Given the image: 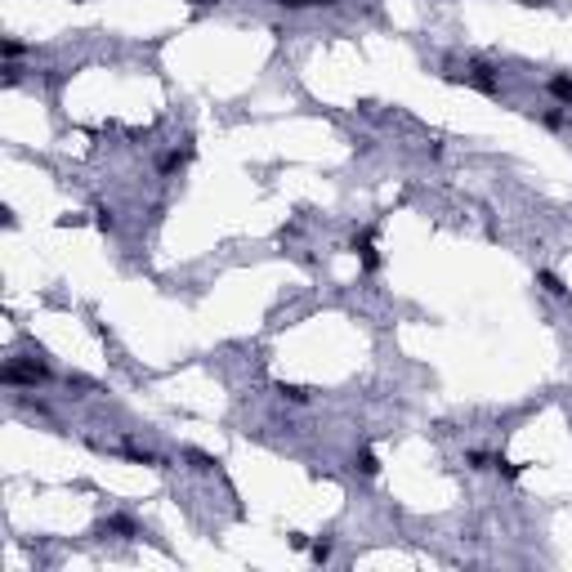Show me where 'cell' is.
I'll list each match as a JSON object with an SVG mask.
<instances>
[{
	"label": "cell",
	"mask_w": 572,
	"mask_h": 572,
	"mask_svg": "<svg viewBox=\"0 0 572 572\" xmlns=\"http://www.w3.org/2000/svg\"><path fill=\"white\" fill-rule=\"evenodd\" d=\"M353 465H358L367 479H376V474H380V461H376V451H358V456H353Z\"/></svg>",
	"instance_id": "obj_5"
},
{
	"label": "cell",
	"mask_w": 572,
	"mask_h": 572,
	"mask_svg": "<svg viewBox=\"0 0 572 572\" xmlns=\"http://www.w3.org/2000/svg\"><path fill=\"white\" fill-rule=\"evenodd\" d=\"M536 286H541L546 295H554V300H568L563 277H559V273H550V268H536Z\"/></svg>",
	"instance_id": "obj_2"
},
{
	"label": "cell",
	"mask_w": 572,
	"mask_h": 572,
	"mask_svg": "<svg viewBox=\"0 0 572 572\" xmlns=\"http://www.w3.org/2000/svg\"><path fill=\"white\" fill-rule=\"evenodd\" d=\"M309 554H313V563H331V541H317Z\"/></svg>",
	"instance_id": "obj_10"
},
{
	"label": "cell",
	"mask_w": 572,
	"mask_h": 572,
	"mask_svg": "<svg viewBox=\"0 0 572 572\" xmlns=\"http://www.w3.org/2000/svg\"><path fill=\"white\" fill-rule=\"evenodd\" d=\"M273 5H282V9H331L340 0H273Z\"/></svg>",
	"instance_id": "obj_4"
},
{
	"label": "cell",
	"mask_w": 572,
	"mask_h": 572,
	"mask_svg": "<svg viewBox=\"0 0 572 572\" xmlns=\"http://www.w3.org/2000/svg\"><path fill=\"white\" fill-rule=\"evenodd\" d=\"M286 402H295V407H305V402H309V389H300V384H282V389H277Z\"/></svg>",
	"instance_id": "obj_7"
},
{
	"label": "cell",
	"mask_w": 572,
	"mask_h": 572,
	"mask_svg": "<svg viewBox=\"0 0 572 572\" xmlns=\"http://www.w3.org/2000/svg\"><path fill=\"white\" fill-rule=\"evenodd\" d=\"M546 94L554 98V103L572 108V76H568V72H550V76H546Z\"/></svg>",
	"instance_id": "obj_1"
},
{
	"label": "cell",
	"mask_w": 572,
	"mask_h": 572,
	"mask_svg": "<svg viewBox=\"0 0 572 572\" xmlns=\"http://www.w3.org/2000/svg\"><path fill=\"white\" fill-rule=\"evenodd\" d=\"M519 5H528V9H550L554 0H519Z\"/></svg>",
	"instance_id": "obj_12"
},
{
	"label": "cell",
	"mask_w": 572,
	"mask_h": 572,
	"mask_svg": "<svg viewBox=\"0 0 572 572\" xmlns=\"http://www.w3.org/2000/svg\"><path fill=\"white\" fill-rule=\"evenodd\" d=\"M188 157H193V148H183V153H165V157L157 161V175H161V179H170L175 170H183V165H188Z\"/></svg>",
	"instance_id": "obj_3"
},
{
	"label": "cell",
	"mask_w": 572,
	"mask_h": 572,
	"mask_svg": "<svg viewBox=\"0 0 572 572\" xmlns=\"http://www.w3.org/2000/svg\"><path fill=\"white\" fill-rule=\"evenodd\" d=\"M536 121H541L546 130H568V116L563 112H536Z\"/></svg>",
	"instance_id": "obj_8"
},
{
	"label": "cell",
	"mask_w": 572,
	"mask_h": 572,
	"mask_svg": "<svg viewBox=\"0 0 572 572\" xmlns=\"http://www.w3.org/2000/svg\"><path fill=\"white\" fill-rule=\"evenodd\" d=\"M193 5H197V9H215V5H220V0H193Z\"/></svg>",
	"instance_id": "obj_13"
},
{
	"label": "cell",
	"mask_w": 572,
	"mask_h": 572,
	"mask_svg": "<svg viewBox=\"0 0 572 572\" xmlns=\"http://www.w3.org/2000/svg\"><path fill=\"white\" fill-rule=\"evenodd\" d=\"M0 45H5V58H9V63L27 54V45H23V41H14V36H5V41H0Z\"/></svg>",
	"instance_id": "obj_9"
},
{
	"label": "cell",
	"mask_w": 572,
	"mask_h": 572,
	"mask_svg": "<svg viewBox=\"0 0 572 572\" xmlns=\"http://www.w3.org/2000/svg\"><path fill=\"white\" fill-rule=\"evenodd\" d=\"M94 215H98V228H103V233H112V228H116V215H112V210H103V206H98Z\"/></svg>",
	"instance_id": "obj_11"
},
{
	"label": "cell",
	"mask_w": 572,
	"mask_h": 572,
	"mask_svg": "<svg viewBox=\"0 0 572 572\" xmlns=\"http://www.w3.org/2000/svg\"><path fill=\"white\" fill-rule=\"evenodd\" d=\"M487 465H496V461L487 456L483 447H469V451H465V469H487Z\"/></svg>",
	"instance_id": "obj_6"
}]
</instances>
